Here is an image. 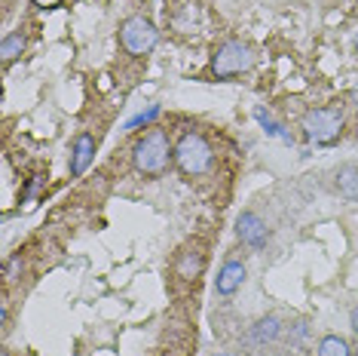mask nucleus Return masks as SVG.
Here are the masks:
<instances>
[{"label": "nucleus", "mask_w": 358, "mask_h": 356, "mask_svg": "<svg viewBox=\"0 0 358 356\" xmlns=\"http://www.w3.org/2000/svg\"><path fill=\"white\" fill-rule=\"evenodd\" d=\"M303 132L315 144H334L343 132V111L340 108H313L303 114Z\"/></svg>", "instance_id": "obj_4"}, {"label": "nucleus", "mask_w": 358, "mask_h": 356, "mask_svg": "<svg viewBox=\"0 0 358 356\" xmlns=\"http://www.w3.org/2000/svg\"><path fill=\"white\" fill-rule=\"evenodd\" d=\"M22 53H25V34H6L3 43H0V55H3V64L15 62Z\"/></svg>", "instance_id": "obj_12"}, {"label": "nucleus", "mask_w": 358, "mask_h": 356, "mask_svg": "<svg viewBox=\"0 0 358 356\" xmlns=\"http://www.w3.org/2000/svg\"><path fill=\"white\" fill-rule=\"evenodd\" d=\"M315 356H352V350H349V344L340 335H324L319 341V350H315Z\"/></svg>", "instance_id": "obj_11"}, {"label": "nucleus", "mask_w": 358, "mask_h": 356, "mask_svg": "<svg viewBox=\"0 0 358 356\" xmlns=\"http://www.w3.org/2000/svg\"><path fill=\"white\" fill-rule=\"evenodd\" d=\"M157 40H159V31L148 15H129L120 25V46L129 55H148L157 46Z\"/></svg>", "instance_id": "obj_5"}, {"label": "nucleus", "mask_w": 358, "mask_h": 356, "mask_svg": "<svg viewBox=\"0 0 358 356\" xmlns=\"http://www.w3.org/2000/svg\"><path fill=\"white\" fill-rule=\"evenodd\" d=\"M132 163L138 169V175H144V178H159L169 172V166L175 163V144L169 139L166 129L153 126L135 142Z\"/></svg>", "instance_id": "obj_1"}, {"label": "nucleus", "mask_w": 358, "mask_h": 356, "mask_svg": "<svg viewBox=\"0 0 358 356\" xmlns=\"http://www.w3.org/2000/svg\"><path fill=\"white\" fill-rule=\"evenodd\" d=\"M245 273H248V267L245 261H239V258H230L224 267H221V273H217V280H215V292L217 295H233L236 289L245 282Z\"/></svg>", "instance_id": "obj_7"}, {"label": "nucleus", "mask_w": 358, "mask_h": 356, "mask_svg": "<svg viewBox=\"0 0 358 356\" xmlns=\"http://www.w3.org/2000/svg\"><path fill=\"white\" fill-rule=\"evenodd\" d=\"M255 68V53L242 40H224L211 55V74L217 80H233L239 74H248Z\"/></svg>", "instance_id": "obj_3"}, {"label": "nucleus", "mask_w": 358, "mask_h": 356, "mask_svg": "<svg viewBox=\"0 0 358 356\" xmlns=\"http://www.w3.org/2000/svg\"><path fill=\"white\" fill-rule=\"evenodd\" d=\"M211 163H215V148L199 129H184L175 142V166L178 172L187 178L206 175Z\"/></svg>", "instance_id": "obj_2"}, {"label": "nucleus", "mask_w": 358, "mask_h": 356, "mask_svg": "<svg viewBox=\"0 0 358 356\" xmlns=\"http://www.w3.org/2000/svg\"><path fill=\"white\" fill-rule=\"evenodd\" d=\"M279 331H282L279 320H275V317H266V320H260V322H257L251 335H255V341H273V338L279 335Z\"/></svg>", "instance_id": "obj_13"}, {"label": "nucleus", "mask_w": 358, "mask_h": 356, "mask_svg": "<svg viewBox=\"0 0 358 356\" xmlns=\"http://www.w3.org/2000/svg\"><path fill=\"white\" fill-rule=\"evenodd\" d=\"M349 322H352V331L358 335V307H352V313H349Z\"/></svg>", "instance_id": "obj_17"}, {"label": "nucleus", "mask_w": 358, "mask_h": 356, "mask_svg": "<svg viewBox=\"0 0 358 356\" xmlns=\"http://www.w3.org/2000/svg\"><path fill=\"white\" fill-rule=\"evenodd\" d=\"M355 95H358V89H355Z\"/></svg>", "instance_id": "obj_19"}, {"label": "nucleus", "mask_w": 358, "mask_h": 356, "mask_svg": "<svg viewBox=\"0 0 358 356\" xmlns=\"http://www.w3.org/2000/svg\"><path fill=\"white\" fill-rule=\"evenodd\" d=\"M34 6H40V10H52V6H59L62 0H31Z\"/></svg>", "instance_id": "obj_16"}, {"label": "nucleus", "mask_w": 358, "mask_h": 356, "mask_svg": "<svg viewBox=\"0 0 358 356\" xmlns=\"http://www.w3.org/2000/svg\"><path fill=\"white\" fill-rule=\"evenodd\" d=\"M236 233H239L242 242H248V246H266V237H270V231H266V224L260 221L257 212H242L239 221H236Z\"/></svg>", "instance_id": "obj_6"}, {"label": "nucleus", "mask_w": 358, "mask_h": 356, "mask_svg": "<svg viewBox=\"0 0 358 356\" xmlns=\"http://www.w3.org/2000/svg\"><path fill=\"white\" fill-rule=\"evenodd\" d=\"M92 160H95V139L86 132L77 135L74 148H71V175H83Z\"/></svg>", "instance_id": "obj_9"}, {"label": "nucleus", "mask_w": 358, "mask_h": 356, "mask_svg": "<svg viewBox=\"0 0 358 356\" xmlns=\"http://www.w3.org/2000/svg\"><path fill=\"white\" fill-rule=\"evenodd\" d=\"M337 191L346 200H358V166H340L337 169Z\"/></svg>", "instance_id": "obj_10"}, {"label": "nucleus", "mask_w": 358, "mask_h": 356, "mask_svg": "<svg viewBox=\"0 0 358 356\" xmlns=\"http://www.w3.org/2000/svg\"><path fill=\"white\" fill-rule=\"evenodd\" d=\"M175 271L181 280H196L202 271H206V252L199 246H187L175 261Z\"/></svg>", "instance_id": "obj_8"}, {"label": "nucleus", "mask_w": 358, "mask_h": 356, "mask_svg": "<svg viewBox=\"0 0 358 356\" xmlns=\"http://www.w3.org/2000/svg\"><path fill=\"white\" fill-rule=\"evenodd\" d=\"M22 267V258H13L10 267H6V280H15V271Z\"/></svg>", "instance_id": "obj_15"}, {"label": "nucleus", "mask_w": 358, "mask_h": 356, "mask_svg": "<svg viewBox=\"0 0 358 356\" xmlns=\"http://www.w3.org/2000/svg\"><path fill=\"white\" fill-rule=\"evenodd\" d=\"M157 111H159V108H150V111H148V114L135 117V120H132V123H129V126H141V123H148V120H153V117H157Z\"/></svg>", "instance_id": "obj_14"}, {"label": "nucleus", "mask_w": 358, "mask_h": 356, "mask_svg": "<svg viewBox=\"0 0 358 356\" xmlns=\"http://www.w3.org/2000/svg\"><path fill=\"white\" fill-rule=\"evenodd\" d=\"M0 356H10V353H6V350H3V353H0Z\"/></svg>", "instance_id": "obj_18"}]
</instances>
